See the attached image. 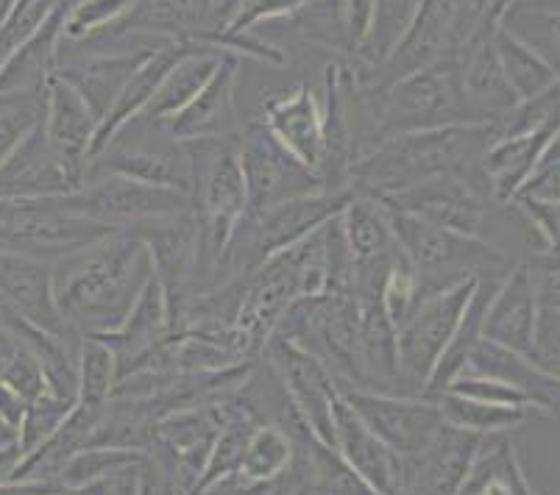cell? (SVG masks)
<instances>
[{
	"mask_svg": "<svg viewBox=\"0 0 560 495\" xmlns=\"http://www.w3.org/2000/svg\"><path fill=\"white\" fill-rule=\"evenodd\" d=\"M84 170L65 162L43 134V122L0 165V201L62 198L81 187Z\"/></svg>",
	"mask_w": 560,
	"mask_h": 495,
	"instance_id": "cell-17",
	"label": "cell"
},
{
	"mask_svg": "<svg viewBox=\"0 0 560 495\" xmlns=\"http://www.w3.org/2000/svg\"><path fill=\"white\" fill-rule=\"evenodd\" d=\"M198 45L201 43H165L160 45V48H154V54L129 75V81L124 84V90H120L117 101L112 104V109L106 111L104 120L98 122L93 148H90V160H95L101 151H106V148L117 140V134H124V129L129 122L140 120L145 106L151 104V98H154L156 90H160L167 70H171L182 56H187L192 48H198Z\"/></svg>",
	"mask_w": 560,
	"mask_h": 495,
	"instance_id": "cell-22",
	"label": "cell"
},
{
	"mask_svg": "<svg viewBox=\"0 0 560 495\" xmlns=\"http://www.w3.org/2000/svg\"><path fill=\"white\" fill-rule=\"evenodd\" d=\"M145 451H131V448H115V446H90L81 448L79 453L65 462V468L56 476V484H62L68 490H79L84 484L95 482V479L106 476V473L117 471V468L131 465L137 459H142Z\"/></svg>",
	"mask_w": 560,
	"mask_h": 495,
	"instance_id": "cell-41",
	"label": "cell"
},
{
	"mask_svg": "<svg viewBox=\"0 0 560 495\" xmlns=\"http://www.w3.org/2000/svg\"><path fill=\"white\" fill-rule=\"evenodd\" d=\"M376 201L396 212L432 223V226L468 234V237H480L482 226H486L488 190L480 170L427 178V181L412 184V187L396 190L390 196H380Z\"/></svg>",
	"mask_w": 560,
	"mask_h": 495,
	"instance_id": "cell-13",
	"label": "cell"
},
{
	"mask_svg": "<svg viewBox=\"0 0 560 495\" xmlns=\"http://www.w3.org/2000/svg\"><path fill=\"white\" fill-rule=\"evenodd\" d=\"M9 320H23L37 329L59 337H73L50 290V262L25 257V254L0 251V326Z\"/></svg>",
	"mask_w": 560,
	"mask_h": 495,
	"instance_id": "cell-16",
	"label": "cell"
},
{
	"mask_svg": "<svg viewBox=\"0 0 560 495\" xmlns=\"http://www.w3.org/2000/svg\"><path fill=\"white\" fill-rule=\"evenodd\" d=\"M533 313L536 304L527 264H513L488 300L482 340L527 356L533 345Z\"/></svg>",
	"mask_w": 560,
	"mask_h": 495,
	"instance_id": "cell-24",
	"label": "cell"
},
{
	"mask_svg": "<svg viewBox=\"0 0 560 495\" xmlns=\"http://www.w3.org/2000/svg\"><path fill=\"white\" fill-rule=\"evenodd\" d=\"M293 453H296V443L288 428L277 423H259L243 451L237 476L252 484H271L288 471Z\"/></svg>",
	"mask_w": 560,
	"mask_h": 495,
	"instance_id": "cell-38",
	"label": "cell"
},
{
	"mask_svg": "<svg viewBox=\"0 0 560 495\" xmlns=\"http://www.w3.org/2000/svg\"><path fill=\"white\" fill-rule=\"evenodd\" d=\"M75 410L73 401H65V398H56L54 392H39L37 398H32L25 404L23 421L18 426V448L20 457L32 453L34 448L43 446L56 428L62 426L65 417Z\"/></svg>",
	"mask_w": 560,
	"mask_h": 495,
	"instance_id": "cell-42",
	"label": "cell"
},
{
	"mask_svg": "<svg viewBox=\"0 0 560 495\" xmlns=\"http://www.w3.org/2000/svg\"><path fill=\"white\" fill-rule=\"evenodd\" d=\"M243 184H246V212H259L290 198L327 190L318 173L304 167L293 153L284 151L262 120H248L237 131Z\"/></svg>",
	"mask_w": 560,
	"mask_h": 495,
	"instance_id": "cell-11",
	"label": "cell"
},
{
	"mask_svg": "<svg viewBox=\"0 0 560 495\" xmlns=\"http://www.w3.org/2000/svg\"><path fill=\"white\" fill-rule=\"evenodd\" d=\"M262 495H313L310 493L307 473H304V468L299 465L296 457H293V462H290V468L282 473V476L273 479V482L265 487Z\"/></svg>",
	"mask_w": 560,
	"mask_h": 495,
	"instance_id": "cell-51",
	"label": "cell"
},
{
	"mask_svg": "<svg viewBox=\"0 0 560 495\" xmlns=\"http://www.w3.org/2000/svg\"><path fill=\"white\" fill-rule=\"evenodd\" d=\"M529 282H533V345H529V362L538 365L544 374L558 376L560 367V270L558 254L538 251L529 259Z\"/></svg>",
	"mask_w": 560,
	"mask_h": 495,
	"instance_id": "cell-28",
	"label": "cell"
},
{
	"mask_svg": "<svg viewBox=\"0 0 560 495\" xmlns=\"http://www.w3.org/2000/svg\"><path fill=\"white\" fill-rule=\"evenodd\" d=\"M340 398L396 457H410L424 448L444 423L435 401L421 396L340 387Z\"/></svg>",
	"mask_w": 560,
	"mask_h": 495,
	"instance_id": "cell-14",
	"label": "cell"
},
{
	"mask_svg": "<svg viewBox=\"0 0 560 495\" xmlns=\"http://www.w3.org/2000/svg\"><path fill=\"white\" fill-rule=\"evenodd\" d=\"M419 7L421 0H376L369 37H365V43L358 50V59L363 64L360 75H369L371 70L380 68L382 61L394 54L396 45L410 31L412 20L419 14Z\"/></svg>",
	"mask_w": 560,
	"mask_h": 495,
	"instance_id": "cell-37",
	"label": "cell"
},
{
	"mask_svg": "<svg viewBox=\"0 0 560 495\" xmlns=\"http://www.w3.org/2000/svg\"><path fill=\"white\" fill-rule=\"evenodd\" d=\"M493 140L497 122H450L382 137L376 148L360 151L351 167L349 190L380 198L427 178L475 173Z\"/></svg>",
	"mask_w": 560,
	"mask_h": 495,
	"instance_id": "cell-2",
	"label": "cell"
},
{
	"mask_svg": "<svg viewBox=\"0 0 560 495\" xmlns=\"http://www.w3.org/2000/svg\"><path fill=\"white\" fill-rule=\"evenodd\" d=\"M68 3H59L43 20L32 37L25 39L12 59L0 70V92L18 95V92H45V84L56 75L62 64V20Z\"/></svg>",
	"mask_w": 560,
	"mask_h": 495,
	"instance_id": "cell-27",
	"label": "cell"
},
{
	"mask_svg": "<svg viewBox=\"0 0 560 495\" xmlns=\"http://www.w3.org/2000/svg\"><path fill=\"white\" fill-rule=\"evenodd\" d=\"M376 131L382 137L401 131L435 129L475 120L460 86V61L441 59L369 92Z\"/></svg>",
	"mask_w": 560,
	"mask_h": 495,
	"instance_id": "cell-6",
	"label": "cell"
},
{
	"mask_svg": "<svg viewBox=\"0 0 560 495\" xmlns=\"http://www.w3.org/2000/svg\"><path fill=\"white\" fill-rule=\"evenodd\" d=\"M45 92H0V165L43 122Z\"/></svg>",
	"mask_w": 560,
	"mask_h": 495,
	"instance_id": "cell-40",
	"label": "cell"
},
{
	"mask_svg": "<svg viewBox=\"0 0 560 495\" xmlns=\"http://www.w3.org/2000/svg\"><path fill=\"white\" fill-rule=\"evenodd\" d=\"M59 203L75 217H84L109 232H129L140 223L192 212L187 192L154 187L93 167H84L79 190L62 196Z\"/></svg>",
	"mask_w": 560,
	"mask_h": 495,
	"instance_id": "cell-7",
	"label": "cell"
},
{
	"mask_svg": "<svg viewBox=\"0 0 560 495\" xmlns=\"http://www.w3.org/2000/svg\"><path fill=\"white\" fill-rule=\"evenodd\" d=\"M552 140H558V122L541 131H533V134L497 137L486 148V153L480 156V165H477L488 198L499 203L511 201Z\"/></svg>",
	"mask_w": 560,
	"mask_h": 495,
	"instance_id": "cell-26",
	"label": "cell"
},
{
	"mask_svg": "<svg viewBox=\"0 0 560 495\" xmlns=\"http://www.w3.org/2000/svg\"><path fill=\"white\" fill-rule=\"evenodd\" d=\"M388 217L401 257L419 273L421 298L466 279L508 273L516 264L505 251H499L480 237L432 226L396 209H388Z\"/></svg>",
	"mask_w": 560,
	"mask_h": 495,
	"instance_id": "cell-4",
	"label": "cell"
},
{
	"mask_svg": "<svg viewBox=\"0 0 560 495\" xmlns=\"http://www.w3.org/2000/svg\"><path fill=\"white\" fill-rule=\"evenodd\" d=\"M151 275L154 262L145 243L131 232H109L50 262V290L70 331L109 334L124 323Z\"/></svg>",
	"mask_w": 560,
	"mask_h": 495,
	"instance_id": "cell-1",
	"label": "cell"
},
{
	"mask_svg": "<svg viewBox=\"0 0 560 495\" xmlns=\"http://www.w3.org/2000/svg\"><path fill=\"white\" fill-rule=\"evenodd\" d=\"M374 7L376 0H343L346 39H349L351 54H358L360 45L369 37L371 20H374Z\"/></svg>",
	"mask_w": 560,
	"mask_h": 495,
	"instance_id": "cell-50",
	"label": "cell"
},
{
	"mask_svg": "<svg viewBox=\"0 0 560 495\" xmlns=\"http://www.w3.org/2000/svg\"><path fill=\"white\" fill-rule=\"evenodd\" d=\"M262 122L284 151L293 153L313 173H320L327 137H324V111L310 86L302 84L265 101Z\"/></svg>",
	"mask_w": 560,
	"mask_h": 495,
	"instance_id": "cell-20",
	"label": "cell"
},
{
	"mask_svg": "<svg viewBox=\"0 0 560 495\" xmlns=\"http://www.w3.org/2000/svg\"><path fill=\"white\" fill-rule=\"evenodd\" d=\"M18 351H20V337L14 334L9 326H0V376H3V370H7V365L14 360Z\"/></svg>",
	"mask_w": 560,
	"mask_h": 495,
	"instance_id": "cell-55",
	"label": "cell"
},
{
	"mask_svg": "<svg viewBox=\"0 0 560 495\" xmlns=\"http://www.w3.org/2000/svg\"><path fill=\"white\" fill-rule=\"evenodd\" d=\"M558 101L560 84L549 86L547 92H541L536 98L518 101V104L497 122V137H522L547 129V126H555V122H558Z\"/></svg>",
	"mask_w": 560,
	"mask_h": 495,
	"instance_id": "cell-45",
	"label": "cell"
},
{
	"mask_svg": "<svg viewBox=\"0 0 560 495\" xmlns=\"http://www.w3.org/2000/svg\"><path fill=\"white\" fill-rule=\"evenodd\" d=\"M444 417V423L450 426L463 428V432H475V435H502V432H513L522 423H527L529 417L541 415L533 406H493V404H480V401H471V398L455 396V392L444 390L441 396L432 398Z\"/></svg>",
	"mask_w": 560,
	"mask_h": 495,
	"instance_id": "cell-36",
	"label": "cell"
},
{
	"mask_svg": "<svg viewBox=\"0 0 560 495\" xmlns=\"http://www.w3.org/2000/svg\"><path fill=\"white\" fill-rule=\"evenodd\" d=\"M262 356L304 426L320 443L335 448V401L340 387L329 367L277 331L265 340Z\"/></svg>",
	"mask_w": 560,
	"mask_h": 495,
	"instance_id": "cell-12",
	"label": "cell"
},
{
	"mask_svg": "<svg viewBox=\"0 0 560 495\" xmlns=\"http://www.w3.org/2000/svg\"><path fill=\"white\" fill-rule=\"evenodd\" d=\"M241 56L223 54L221 64L212 79L203 84L196 98L185 106L176 117L165 120L162 126L173 142L203 140V137H232L241 131L237 120V75H241Z\"/></svg>",
	"mask_w": 560,
	"mask_h": 495,
	"instance_id": "cell-19",
	"label": "cell"
},
{
	"mask_svg": "<svg viewBox=\"0 0 560 495\" xmlns=\"http://www.w3.org/2000/svg\"><path fill=\"white\" fill-rule=\"evenodd\" d=\"M20 448L18 446H9V448H0V484L12 482V473L20 462Z\"/></svg>",
	"mask_w": 560,
	"mask_h": 495,
	"instance_id": "cell-56",
	"label": "cell"
},
{
	"mask_svg": "<svg viewBox=\"0 0 560 495\" xmlns=\"http://www.w3.org/2000/svg\"><path fill=\"white\" fill-rule=\"evenodd\" d=\"M151 54H154V48L124 50V54H101L93 56V59L75 61V64H59L56 75H62L79 92L101 122L106 117V111L112 109V104L117 101L126 81H129V75Z\"/></svg>",
	"mask_w": 560,
	"mask_h": 495,
	"instance_id": "cell-29",
	"label": "cell"
},
{
	"mask_svg": "<svg viewBox=\"0 0 560 495\" xmlns=\"http://www.w3.org/2000/svg\"><path fill=\"white\" fill-rule=\"evenodd\" d=\"M482 435L441 423L424 448L401 457V495H457Z\"/></svg>",
	"mask_w": 560,
	"mask_h": 495,
	"instance_id": "cell-15",
	"label": "cell"
},
{
	"mask_svg": "<svg viewBox=\"0 0 560 495\" xmlns=\"http://www.w3.org/2000/svg\"><path fill=\"white\" fill-rule=\"evenodd\" d=\"M223 54H226V50H218L212 48V45H198L190 54L182 56V59L165 73L160 90H156V95L151 98V104L145 106L140 120L160 122L162 126L165 120L179 115V111L196 98L198 92L203 90V84L212 79V73H215L218 64H221Z\"/></svg>",
	"mask_w": 560,
	"mask_h": 495,
	"instance_id": "cell-32",
	"label": "cell"
},
{
	"mask_svg": "<svg viewBox=\"0 0 560 495\" xmlns=\"http://www.w3.org/2000/svg\"><path fill=\"white\" fill-rule=\"evenodd\" d=\"M513 209L524 217L533 232L541 239L544 254H558V226H560V201H544V198L533 196H513Z\"/></svg>",
	"mask_w": 560,
	"mask_h": 495,
	"instance_id": "cell-47",
	"label": "cell"
},
{
	"mask_svg": "<svg viewBox=\"0 0 560 495\" xmlns=\"http://www.w3.org/2000/svg\"><path fill=\"white\" fill-rule=\"evenodd\" d=\"M493 48H497L499 70L505 75V84L513 92L516 104L518 101L536 98V95L547 92L549 86L558 84V68H555L552 61H547L541 54H536L524 43H518L513 34H508L499 25L497 34H493Z\"/></svg>",
	"mask_w": 560,
	"mask_h": 495,
	"instance_id": "cell-35",
	"label": "cell"
},
{
	"mask_svg": "<svg viewBox=\"0 0 560 495\" xmlns=\"http://www.w3.org/2000/svg\"><path fill=\"white\" fill-rule=\"evenodd\" d=\"M131 7H135V0H75L65 9L62 39L79 43V39L98 37L124 17Z\"/></svg>",
	"mask_w": 560,
	"mask_h": 495,
	"instance_id": "cell-43",
	"label": "cell"
},
{
	"mask_svg": "<svg viewBox=\"0 0 560 495\" xmlns=\"http://www.w3.org/2000/svg\"><path fill=\"white\" fill-rule=\"evenodd\" d=\"M450 392L463 398H471V401H480V404H493V406H533L538 410L522 390L505 385V381L488 379V376H475V374H460L450 381L446 387ZM541 412V410H538ZM544 415V412H541Z\"/></svg>",
	"mask_w": 560,
	"mask_h": 495,
	"instance_id": "cell-46",
	"label": "cell"
},
{
	"mask_svg": "<svg viewBox=\"0 0 560 495\" xmlns=\"http://www.w3.org/2000/svg\"><path fill=\"white\" fill-rule=\"evenodd\" d=\"M86 167L135 178V181L142 184H154V187H167V190H179L190 196V167H187V156L179 142H173V148H167V151L165 148L109 145L95 160L86 162Z\"/></svg>",
	"mask_w": 560,
	"mask_h": 495,
	"instance_id": "cell-30",
	"label": "cell"
},
{
	"mask_svg": "<svg viewBox=\"0 0 560 495\" xmlns=\"http://www.w3.org/2000/svg\"><path fill=\"white\" fill-rule=\"evenodd\" d=\"M190 167V207L198 221V279L210 275L221 284V264L234 228L248 201L243 184L237 134L179 142Z\"/></svg>",
	"mask_w": 560,
	"mask_h": 495,
	"instance_id": "cell-3",
	"label": "cell"
},
{
	"mask_svg": "<svg viewBox=\"0 0 560 495\" xmlns=\"http://www.w3.org/2000/svg\"><path fill=\"white\" fill-rule=\"evenodd\" d=\"M338 217L354 259H380L388 257V254H394L399 248L394 237V228H390L388 207L376 201L374 196L351 192L349 203H346Z\"/></svg>",
	"mask_w": 560,
	"mask_h": 495,
	"instance_id": "cell-34",
	"label": "cell"
},
{
	"mask_svg": "<svg viewBox=\"0 0 560 495\" xmlns=\"http://www.w3.org/2000/svg\"><path fill=\"white\" fill-rule=\"evenodd\" d=\"M502 275L505 273H491V275H480V279H477L475 293H471V298H468L466 309H463L460 320H457L455 331H452L450 345H446L444 354H441V360H438L435 370L430 374V381H427L421 398H430L432 401L435 396H441V392L450 387V381L463 370V365H466L471 349H475V345L482 340V320H486L488 300H491L497 284L502 282Z\"/></svg>",
	"mask_w": 560,
	"mask_h": 495,
	"instance_id": "cell-33",
	"label": "cell"
},
{
	"mask_svg": "<svg viewBox=\"0 0 560 495\" xmlns=\"http://www.w3.org/2000/svg\"><path fill=\"white\" fill-rule=\"evenodd\" d=\"M335 451L374 495H401V457H396L340 396L335 401Z\"/></svg>",
	"mask_w": 560,
	"mask_h": 495,
	"instance_id": "cell-21",
	"label": "cell"
},
{
	"mask_svg": "<svg viewBox=\"0 0 560 495\" xmlns=\"http://www.w3.org/2000/svg\"><path fill=\"white\" fill-rule=\"evenodd\" d=\"M457 495H538L524 473L511 432L482 437Z\"/></svg>",
	"mask_w": 560,
	"mask_h": 495,
	"instance_id": "cell-31",
	"label": "cell"
},
{
	"mask_svg": "<svg viewBox=\"0 0 560 495\" xmlns=\"http://www.w3.org/2000/svg\"><path fill=\"white\" fill-rule=\"evenodd\" d=\"M421 300V284L419 273L412 270V264L401 257V251L396 254L394 262H390L388 275H385V284H382L380 304L385 309V315L390 318L394 329H399L410 313L416 309V304Z\"/></svg>",
	"mask_w": 560,
	"mask_h": 495,
	"instance_id": "cell-44",
	"label": "cell"
},
{
	"mask_svg": "<svg viewBox=\"0 0 560 495\" xmlns=\"http://www.w3.org/2000/svg\"><path fill=\"white\" fill-rule=\"evenodd\" d=\"M129 34H162L167 43H201L215 48L221 31L210 0H135L124 17L93 39H120Z\"/></svg>",
	"mask_w": 560,
	"mask_h": 495,
	"instance_id": "cell-18",
	"label": "cell"
},
{
	"mask_svg": "<svg viewBox=\"0 0 560 495\" xmlns=\"http://www.w3.org/2000/svg\"><path fill=\"white\" fill-rule=\"evenodd\" d=\"M265 487H268V484H252L234 473V476L221 479L218 484L207 487L201 495H262Z\"/></svg>",
	"mask_w": 560,
	"mask_h": 495,
	"instance_id": "cell-52",
	"label": "cell"
},
{
	"mask_svg": "<svg viewBox=\"0 0 560 495\" xmlns=\"http://www.w3.org/2000/svg\"><path fill=\"white\" fill-rule=\"evenodd\" d=\"M475 284L477 279H466L460 284L424 295L410 313V318L396 329L399 385L407 387L410 396L424 392L430 374L450 345L452 331H455L468 298L475 293Z\"/></svg>",
	"mask_w": 560,
	"mask_h": 495,
	"instance_id": "cell-10",
	"label": "cell"
},
{
	"mask_svg": "<svg viewBox=\"0 0 560 495\" xmlns=\"http://www.w3.org/2000/svg\"><path fill=\"white\" fill-rule=\"evenodd\" d=\"M349 198L351 190H318L243 214L223 254L221 273L226 270L223 282L252 273L271 257L288 251L290 245L318 232L335 214L343 212Z\"/></svg>",
	"mask_w": 560,
	"mask_h": 495,
	"instance_id": "cell-5",
	"label": "cell"
},
{
	"mask_svg": "<svg viewBox=\"0 0 560 495\" xmlns=\"http://www.w3.org/2000/svg\"><path fill=\"white\" fill-rule=\"evenodd\" d=\"M0 381H3L9 390L18 392L25 404H28L32 398H37L39 392H45L43 370H39V365H37V360H34L32 351L25 349L23 340H20V351L14 354V360L7 365V370H3Z\"/></svg>",
	"mask_w": 560,
	"mask_h": 495,
	"instance_id": "cell-48",
	"label": "cell"
},
{
	"mask_svg": "<svg viewBox=\"0 0 560 495\" xmlns=\"http://www.w3.org/2000/svg\"><path fill=\"white\" fill-rule=\"evenodd\" d=\"M460 374L488 376V379L505 381V385L522 390L547 417L558 415V376L544 374L541 367L529 362V356L516 354V351L511 349H502V345L497 343H488V340H480V343L471 349V354H468Z\"/></svg>",
	"mask_w": 560,
	"mask_h": 495,
	"instance_id": "cell-25",
	"label": "cell"
},
{
	"mask_svg": "<svg viewBox=\"0 0 560 495\" xmlns=\"http://www.w3.org/2000/svg\"><path fill=\"white\" fill-rule=\"evenodd\" d=\"M145 459V453H142ZM142 459L131 462V465L117 468V471L106 473V476L95 479V482L84 484V487L73 490L75 495H140V471Z\"/></svg>",
	"mask_w": 560,
	"mask_h": 495,
	"instance_id": "cell-49",
	"label": "cell"
},
{
	"mask_svg": "<svg viewBox=\"0 0 560 495\" xmlns=\"http://www.w3.org/2000/svg\"><path fill=\"white\" fill-rule=\"evenodd\" d=\"M106 234L109 228L70 214L59 198L0 201V251L56 262Z\"/></svg>",
	"mask_w": 560,
	"mask_h": 495,
	"instance_id": "cell-8",
	"label": "cell"
},
{
	"mask_svg": "<svg viewBox=\"0 0 560 495\" xmlns=\"http://www.w3.org/2000/svg\"><path fill=\"white\" fill-rule=\"evenodd\" d=\"M23 412H25L23 398L0 381V417H3L9 426L18 428L20 421H23Z\"/></svg>",
	"mask_w": 560,
	"mask_h": 495,
	"instance_id": "cell-53",
	"label": "cell"
},
{
	"mask_svg": "<svg viewBox=\"0 0 560 495\" xmlns=\"http://www.w3.org/2000/svg\"><path fill=\"white\" fill-rule=\"evenodd\" d=\"M95 131H98V117L86 106L79 92L62 79H54L45 84V111H43V134L48 145L54 148L65 162L84 170L90 160Z\"/></svg>",
	"mask_w": 560,
	"mask_h": 495,
	"instance_id": "cell-23",
	"label": "cell"
},
{
	"mask_svg": "<svg viewBox=\"0 0 560 495\" xmlns=\"http://www.w3.org/2000/svg\"><path fill=\"white\" fill-rule=\"evenodd\" d=\"M493 0H421L419 14L412 20L410 31L405 34L394 54L382 61L376 73L388 70V79L380 84L399 79V75L419 70L424 64L441 59H457L460 61L463 45L475 34L480 20L486 17L488 7ZM371 73V75H376ZM371 75L360 81H369ZM374 84V86H380Z\"/></svg>",
	"mask_w": 560,
	"mask_h": 495,
	"instance_id": "cell-9",
	"label": "cell"
},
{
	"mask_svg": "<svg viewBox=\"0 0 560 495\" xmlns=\"http://www.w3.org/2000/svg\"><path fill=\"white\" fill-rule=\"evenodd\" d=\"M117 385L115 351L101 337L86 334L79 343V406L98 410Z\"/></svg>",
	"mask_w": 560,
	"mask_h": 495,
	"instance_id": "cell-39",
	"label": "cell"
},
{
	"mask_svg": "<svg viewBox=\"0 0 560 495\" xmlns=\"http://www.w3.org/2000/svg\"><path fill=\"white\" fill-rule=\"evenodd\" d=\"M212 3V17H215V25L218 31L223 34V28H226L229 23L234 20V14L241 12L243 7H246L248 0H210Z\"/></svg>",
	"mask_w": 560,
	"mask_h": 495,
	"instance_id": "cell-54",
	"label": "cell"
}]
</instances>
